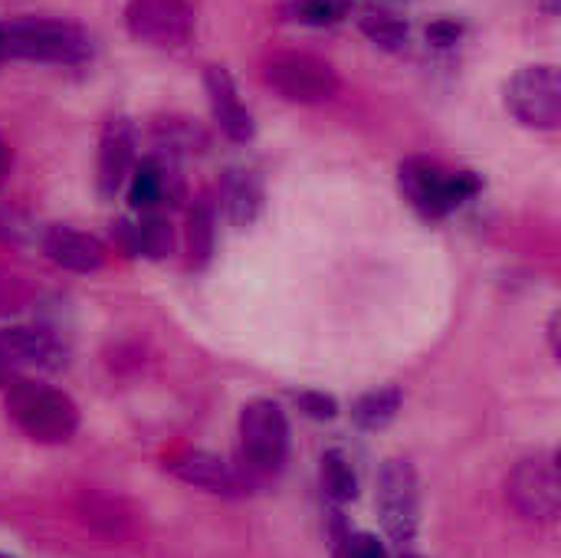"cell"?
Returning a JSON list of instances; mask_svg holds the SVG:
<instances>
[{
	"mask_svg": "<svg viewBox=\"0 0 561 558\" xmlns=\"http://www.w3.org/2000/svg\"><path fill=\"white\" fill-rule=\"evenodd\" d=\"M7 59L79 66L92 59V36L69 20H46V16L0 20V62Z\"/></svg>",
	"mask_w": 561,
	"mask_h": 558,
	"instance_id": "1",
	"label": "cell"
},
{
	"mask_svg": "<svg viewBox=\"0 0 561 558\" xmlns=\"http://www.w3.org/2000/svg\"><path fill=\"white\" fill-rule=\"evenodd\" d=\"M7 414L36 444H66L79 431L76 401L39 382H16L7 391Z\"/></svg>",
	"mask_w": 561,
	"mask_h": 558,
	"instance_id": "2",
	"label": "cell"
},
{
	"mask_svg": "<svg viewBox=\"0 0 561 558\" xmlns=\"http://www.w3.org/2000/svg\"><path fill=\"white\" fill-rule=\"evenodd\" d=\"M398 181L411 207L434 220L480 191V178L473 171H447L431 158H408L398 171Z\"/></svg>",
	"mask_w": 561,
	"mask_h": 558,
	"instance_id": "3",
	"label": "cell"
},
{
	"mask_svg": "<svg viewBox=\"0 0 561 558\" xmlns=\"http://www.w3.org/2000/svg\"><path fill=\"white\" fill-rule=\"evenodd\" d=\"M375 503L388 539L408 546L421 526V483L408 457H391L381 464L375 480Z\"/></svg>",
	"mask_w": 561,
	"mask_h": 558,
	"instance_id": "4",
	"label": "cell"
},
{
	"mask_svg": "<svg viewBox=\"0 0 561 558\" xmlns=\"http://www.w3.org/2000/svg\"><path fill=\"white\" fill-rule=\"evenodd\" d=\"M263 79L286 102H299V105H322L339 95V72L312 53H296V49L273 53L263 62Z\"/></svg>",
	"mask_w": 561,
	"mask_h": 558,
	"instance_id": "5",
	"label": "cell"
},
{
	"mask_svg": "<svg viewBox=\"0 0 561 558\" xmlns=\"http://www.w3.org/2000/svg\"><path fill=\"white\" fill-rule=\"evenodd\" d=\"M240 454L256 477H270L286 464L289 421L276 401L256 398L240 411Z\"/></svg>",
	"mask_w": 561,
	"mask_h": 558,
	"instance_id": "6",
	"label": "cell"
},
{
	"mask_svg": "<svg viewBox=\"0 0 561 558\" xmlns=\"http://www.w3.org/2000/svg\"><path fill=\"white\" fill-rule=\"evenodd\" d=\"M506 500L526 523H556L561 513V474L556 457H526L506 477Z\"/></svg>",
	"mask_w": 561,
	"mask_h": 558,
	"instance_id": "7",
	"label": "cell"
},
{
	"mask_svg": "<svg viewBox=\"0 0 561 558\" xmlns=\"http://www.w3.org/2000/svg\"><path fill=\"white\" fill-rule=\"evenodd\" d=\"M506 105L519 125L556 132L561 125V76L556 66H526L506 86Z\"/></svg>",
	"mask_w": 561,
	"mask_h": 558,
	"instance_id": "8",
	"label": "cell"
},
{
	"mask_svg": "<svg viewBox=\"0 0 561 558\" xmlns=\"http://www.w3.org/2000/svg\"><path fill=\"white\" fill-rule=\"evenodd\" d=\"M125 30L138 43L181 49L194 33V10L187 0H128Z\"/></svg>",
	"mask_w": 561,
	"mask_h": 558,
	"instance_id": "9",
	"label": "cell"
},
{
	"mask_svg": "<svg viewBox=\"0 0 561 558\" xmlns=\"http://www.w3.org/2000/svg\"><path fill=\"white\" fill-rule=\"evenodd\" d=\"M164 470L187 483V487H197L204 493H214V497H243L247 493V480L227 464L220 460L217 454L210 451H178L164 460Z\"/></svg>",
	"mask_w": 561,
	"mask_h": 558,
	"instance_id": "10",
	"label": "cell"
},
{
	"mask_svg": "<svg viewBox=\"0 0 561 558\" xmlns=\"http://www.w3.org/2000/svg\"><path fill=\"white\" fill-rule=\"evenodd\" d=\"M135 171V128L128 118H108L99 138L95 158V187L102 201H115V194L128 184Z\"/></svg>",
	"mask_w": 561,
	"mask_h": 558,
	"instance_id": "11",
	"label": "cell"
},
{
	"mask_svg": "<svg viewBox=\"0 0 561 558\" xmlns=\"http://www.w3.org/2000/svg\"><path fill=\"white\" fill-rule=\"evenodd\" d=\"M204 89H207V102H210V112H214L217 128L230 141H237V145L253 141L256 122H253L250 109L243 105V99H240V92L233 86V76L224 66H207L204 69Z\"/></svg>",
	"mask_w": 561,
	"mask_h": 558,
	"instance_id": "12",
	"label": "cell"
},
{
	"mask_svg": "<svg viewBox=\"0 0 561 558\" xmlns=\"http://www.w3.org/2000/svg\"><path fill=\"white\" fill-rule=\"evenodd\" d=\"M43 253L49 257V263H56L59 270L69 273H95L105 266V247L102 240H95L92 234H82L76 227H49L43 234Z\"/></svg>",
	"mask_w": 561,
	"mask_h": 558,
	"instance_id": "13",
	"label": "cell"
},
{
	"mask_svg": "<svg viewBox=\"0 0 561 558\" xmlns=\"http://www.w3.org/2000/svg\"><path fill=\"white\" fill-rule=\"evenodd\" d=\"M0 358L33 368H56L62 365V345L43 326H10L0 329Z\"/></svg>",
	"mask_w": 561,
	"mask_h": 558,
	"instance_id": "14",
	"label": "cell"
},
{
	"mask_svg": "<svg viewBox=\"0 0 561 558\" xmlns=\"http://www.w3.org/2000/svg\"><path fill=\"white\" fill-rule=\"evenodd\" d=\"M174 181H178V178H174V171H171V155H168V158H161V155L145 158V161L131 171V178H128V201H131V207L151 214L158 204H168L171 197L181 194V187H178Z\"/></svg>",
	"mask_w": 561,
	"mask_h": 558,
	"instance_id": "15",
	"label": "cell"
},
{
	"mask_svg": "<svg viewBox=\"0 0 561 558\" xmlns=\"http://www.w3.org/2000/svg\"><path fill=\"white\" fill-rule=\"evenodd\" d=\"M220 201L233 227H250L263 207V187L250 171H227L220 184Z\"/></svg>",
	"mask_w": 561,
	"mask_h": 558,
	"instance_id": "16",
	"label": "cell"
},
{
	"mask_svg": "<svg viewBox=\"0 0 561 558\" xmlns=\"http://www.w3.org/2000/svg\"><path fill=\"white\" fill-rule=\"evenodd\" d=\"M214 243H217V210L210 197H197L187 210V253H191V266L201 270L210 263L214 257Z\"/></svg>",
	"mask_w": 561,
	"mask_h": 558,
	"instance_id": "17",
	"label": "cell"
},
{
	"mask_svg": "<svg viewBox=\"0 0 561 558\" xmlns=\"http://www.w3.org/2000/svg\"><path fill=\"white\" fill-rule=\"evenodd\" d=\"M398 411H401V388L385 385V388H375V391L362 395L352 405V421L362 431H385L398 418Z\"/></svg>",
	"mask_w": 561,
	"mask_h": 558,
	"instance_id": "18",
	"label": "cell"
},
{
	"mask_svg": "<svg viewBox=\"0 0 561 558\" xmlns=\"http://www.w3.org/2000/svg\"><path fill=\"white\" fill-rule=\"evenodd\" d=\"M322 490L332 503H352L358 497V477L352 460L342 451H329L322 457Z\"/></svg>",
	"mask_w": 561,
	"mask_h": 558,
	"instance_id": "19",
	"label": "cell"
},
{
	"mask_svg": "<svg viewBox=\"0 0 561 558\" xmlns=\"http://www.w3.org/2000/svg\"><path fill=\"white\" fill-rule=\"evenodd\" d=\"M358 26H362V33H365L375 46H381V49L398 53V49L408 46V23H404L398 13H391V10H375V7H371V10L362 13Z\"/></svg>",
	"mask_w": 561,
	"mask_h": 558,
	"instance_id": "20",
	"label": "cell"
},
{
	"mask_svg": "<svg viewBox=\"0 0 561 558\" xmlns=\"http://www.w3.org/2000/svg\"><path fill=\"white\" fill-rule=\"evenodd\" d=\"M135 253L148 260H164L174 250V230L161 214H145L138 227H131Z\"/></svg>",
	"mask_w": 561,
	"mask_h": 558,
	"instance_id": "21",
	"label": "cell"
},
{
	"mask_svg": "<svg viewBox=\"0 0 561 558\" xmlns=\"http://www.w3.org/2000/svg\"><path fill=\"white\" fill-rule=\"evenodd\" d=\"M355 0H289L283 7L286 20L309 23V26H332L352 13Z\"/></svg>",
	"mask_w": 561,
	"mask_h": 558,
	"instance_id": "22",
	"label": "cell"
},
{
	"mask_svg": "<svg viewBox=\"0 0 561 558\" xmlns=\"http://www.w3.org/2000/svg\"><path fill=\"white\" fill-rule=\"evenodd\" d=\"M296 408L306 414V418H316V421H332L339 414V401L325 391H302L296 395Z\"/></svg>",
	"mask_w": 561,
	"mask_h": 558,
	"instance_id": "23",
	"label": "cell"
},
{
	"mask_svg": "<svg viewBox=\"0 0 561 558\" xmlns=\"http://www.w3.org/2000/svg\"><path fill=\"white\" fill-rule=\"evenodd\" d=\"M345 556L348 558H388V549L378 543L371 533H355L345 539Z\"/></svg>",
	"mask_w": 561,
	"mask_h": 558,
	"instance_id": "24",
	"label": "cell"
},
{
	"mask_svg": "<svg viewBox=\"0 0 561 558\" xmlns=\"http://www.w3.org/2000/svg\"><path fill=\"white\" fill-rule=\"evenodd\" d=\"M460 36H463V26L457 20H437L427 26V43L434 46H454Z\"/></svg>",
	"mask_w": 561,
	"mask_h": 558,
	"instance_id": "25",
	"label": "cell"
},
{
	"mask_svg": "<svg viewBox=\"0 0 561 558\" xmlns=\"http://www.w3.org/2000/svg\"><path fill=\"white\" fill-rule=\"evenodd\" d=\"M10 161H13V155H10V148H7V141L0 138V181H3V174L10 171Z\"/></svg>",
	"mask_w": 561,
	"mask_h": 558,
	"instance_id": "26",
	"label": "cell"
},
{
	"mask_svg": "<svg viewBox=\"0 0 561 558\" xmlns=\"http://www.w3.org/2000/svg\"><path fill=\"white\" fill-rule=\"evenodd\" d=\"M401 558H421V556H401Z\"/></svg>",
	"mask_w": 561,
	"mask_h": 558,
	"instance_id": "27",
	"label": "cell"
},
{
	"mask_svg": "<svg viewBox=\"0 0 561 558\" xmlns=\"http://www.w3.org/2000/svg\"><path fill=\"white\" fill-rule=\"evenodd\" d=\"M0 558H10V556H0Z\"/></svg>",
	"mask_w": 561,
	"mask_h": 558,
	"instance_id": "28",
	"label": "cell"
},
{
	"mask_svg": "<svg viewBox=\"0 0 561 558\" xmlns=\"http://www.w3.org/2000/svg\"><path fill=\"white\" fill-rule=\"evenodd\" d=\"M0 365H3V358H0Z\"/></svg>",
	"mask_w": 561,
	"mask_h": 558,
	"instance_id": "29",
	"label": "cell"
}]
</instances>
